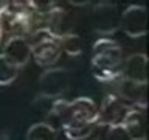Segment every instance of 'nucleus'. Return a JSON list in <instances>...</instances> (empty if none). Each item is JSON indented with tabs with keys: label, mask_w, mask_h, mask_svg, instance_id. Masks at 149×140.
<instances>
[{
	"label": "nucleus",
	"mask_w": 149,
	"mask_h": 140,
	"mask_svg": "<svg viewBox=\"0 0 149 140\" xmlns=\"http://www.w3.org/2000/svg\"><path fill=\"white\" fill-rule=\"evenodd\" d=\"M50 114L61 120V126L68 140H88L98 129V104L88 97H78L72 101L53 100Z\"/></svg>",
	"instance_id": "nucleus-1"
},
{
	"label": "nucleus",
	"mask_w": 149,
	"mask_h": 140,
	"mask_svg": "<svg viewBox=\"0 0 149 140\" xmlns=\"http://www.w3.org/2000/svg\"><path fill=\"white\" fill-rule=\"evenodd\" d=\"M123 48L110 37H101L92 47V73L100 83H113L121 76L123 67Z\"/></svg>",
	"instance_id": "nucleus-2"
},
{
	"label": "nucleus",
	"mask_w": 149,
	"mask_h": 140,
	"mask_svg": "<svg viewBox=\"0 0 149 140\" xmlns=\"http://www.w3.org/2000/svg\"><path fill=\"white\" fill-rule=\"evenodd\" d=\"M25 39L31 47V58L40 67H51L59 61L62 50H61L59 37L51 34L48 30H34Z\"/></svg>",
	"instance_id": "nucleus-3"
},
{
	"label": "nucleus",
	"mask_w": 149,
	"mask_h": 140,
	"mask_svg": "<svg viewBox=\"0 0 149 140\" xmlns=\"http://www.w3.org/2000/svg\"><path fill=\"white\" fill-rule=\"evenodd\" d=\"M72 72L64 67H50L39 76V95L47 100H58L70 87Z\"/></svg>",
	"instance_id": "nucleus-4"
},
{
	"label": "nucleus",
	"mask_w": 149,
	"mask_h": 140,
	"mask_svg": "<svg viewBox=\"0 0 149 140\" xmlns=\"http://www.w3.org/2000/svg\"><path fill=\"white\" fill-rule=\"evenodd\" d=\"M132 104L126 103L124 100H121L118 95L115 93H107L102 98L101 104L98 106V114H96V126H118L123 123V120L126 118L127 112L132 109Z\"/></svg>",
	"instance_id": "nucleus-5"
},
{
	"label": "nucleus",
	"mask_w": 149,
	"mask_h": 140,
	"mask_svg": "<svg viewBox=\"0 0 149 140\" xmlns=\"http://www.w3.org/2000/svg\"><path fill=\"white\" fill-rule=\"evenodd\" d=\"M120 28L129 37H143L148 33V9L141 5H130L120 17Z\"/></svg>",
	"instance_id": "nucleus-6"
},
{
	"label": "nucleus",
	"mask_w": 149,
	"mask_h": 140,
	"mask_svg": "<svg viewBox=\"0 0 149 140\" xmlns=\"http://www.w3.org/2000/svg\"><path fill=\"white\" fill-rule=\"evenodd\" d=\"M110 84L113 86V93L118 95L121 100H124L126 103L137 107H143V109L148 107V98H146L148 84H137L123 76L116 78Z\"/></svg>",
	"instance_id": "nucleus-7"
},
{
	"label": "nucleus",
	"mask_w": 149,
	"mask_h": 140,
	"mask_svg": "<svg viewBox=\"0 0 149 140\" xmlns=\"http://www.w3.org/2000/svg\"><path fill=\"white\" fill-rule=\"evenodd\" d=\"M93 25L98 34H113L120 28V19L116 16L115 3H98L93 8Z\"/></svg>",
	"instance_id": "nucleus-8"
},
{
	"label": "nucleus",
	"mask_w": 149,
	"mask_h": 140,
	"mask_svg": "<svg viewBox=\"0 0 149 140\" xmlns=\"http://www.w3.org/2000/svg\"><path fill=\"white\" fill-rule=\"evenodd\" d=\"M2 55L13 65L22 69L31 59V47L25 37H8L3 45Z\"/></svg>",
	"instance_id": "nucleus-9"
},
{
	"label": "nucleus",
	"mask_w": 149,
	"mask_h": 140,
	"mask_svg": "<svg viewBox=\"0 0 149 140\" xmlns=\"http://www.w3.org/2000/svg\"><path fill=\"white\" fill-rule=\"evenodd\" d=\"M121 76L137 84H148V56L144 53H134L124 58Z\"/></svg>",
	"instance_id": "nucleus-10"
},
{
	"label": "nucleus",
	"mask_w": 149,
	"mask_h": 140,
	"mask_svg": "<svg viewBox=\"0 0 149 140\" xmlns=\"http://www.w3.org/2000/svg\"><path fill=\"white\" fill-rule=\"evenodd\" d=\"M121 126L124 128L126 134L130 140H146L148 129H146V109L134 106L127 112L126 118L123 120Z\"/></svg>",
	"instance_id": "nucleus-11"
},
{
	"label": "nucleus",
	"mask_w": 149,
	"mask_h": 140,
	"mask_svg": "<svg viewBox=\"0 0 149 140\" xmlns=\"http://www.w3.org/2000/svg\"><path fill=\"white\" fill-rule=\"evenodd\" d=\"M25 140H58V131L53 125L40 121L28 128Z\"/></svg>",
	"instance_id": "nucleus-12"
},
{
	"label": "nucleus",
	"mask_w": 149,
	"mask_h": 140,
	"mask_svg": "<svg viewBox=\"0 0 149 140\" xmlns=\"http://www.w3.org/2000/svg\"><path fill=\"white\" fill-rule=\"evenodd\" d=\"M59 44H61V50L70 56H78L82 53V39L74 31L59 37Z\"/></svg>",
	"instance_id": "nucleus-13"
},
{
	"label": "nucleus",
	"mask_w": 149,
	"mask_h": 140,
	"mask_svg": "<svg viewBox=\"0 0 149 140\" xmlns=\"http://www.w3.org/2000/svg\"><path fill=\"white\" fill-rule=\"evenodd\" d=\"M19 70L20 69L13 65L3 55H0V86H9V84H13L19 75Z\"/></svg>",
	"instance_id": "nucleus-14"
},
{
	"label": "nucleus",
	"mask_w": 149,
	"mask_h": 140,
	"mask_svg": "<svg viewBox=\"0 0 149 140\" xmlns=\"http://www.w3.org/2000/svg\"><path fill=\"white\" fill-rule=\"evenodd\" d=\"M106 140H130L129 135L126 134L124 128L121 125L118 126H110L106 134Z\"/></svg>",
	"instance_id": "nucleus-15"
},
{
	"label": "nucleus",
	"mask_w": 149,
	"mask_h": 140,
	"mask_svg": "<svg viewBox=\"0 0 149 140\" xmlns=\"http://www.w3.org/2000/svg\"><path fill=\"white\" fill-rule=\"evenodd\" d=\"M8 2H0V16H2V13L5 11V8H6Z\"/></svg>",
	"instance_id": "nucleus-16"
},
{
	"label": "nucleus",
	"mask_w": 149,
	"mask_h": 140,
	"mask_svg": "<svg viewBox=\"0 0 149 140\" xmlns=\"http://www.w3.org/2000/svg\"><path fill=\"white\" fill-rule=\"evenodd\" d=\"M2 37H3V28H2V25H0V41H2Z\"/></svg>",
	"instance_id": "nucleus-17"
},
{
	"label": "nucleus",
	"mask_w": 149,
	"mask_h": 140,
	"mask_svg": "<svg viewBox=\"0 0 149 140\" xmlns=\"http://www.w3.org/2000/svg\"><path fill=\"white\" fill-rule=\"evenodd\" d=\"M72 5H79V3H76V2H70ZM81 5H87V2H84V3H81Z\"/></svg>",
	"instance_id": "nucleus-18"
}]
</instances>
